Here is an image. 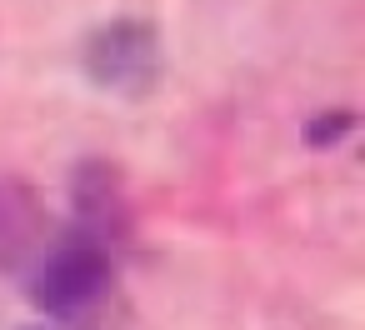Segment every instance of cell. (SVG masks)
<instances>
[{"label": "cell", "instance_id": "cell-1", "mask_svg": "<svg viewBox=\"0 0 365 330\" xmlns=\"http://www.w3.org/2000/svg\"><path fill=\"white\" fill-rule=\"evenodd\" d=\"M110 275H115L110 240H101L86 225H71V230H56L51 245L36 255V265H31V300L46 315L71 320V315H86V310H96L106 300Z\"/></svg>", "mask_w": 365, "mask_h": 330}, {"label": "cell", "instance_id": "cell-2", "mask_svg": "<svg viewBox=\"0 0 365 330\" xmlns=\"http://www.w3.org/2000/svg\"><path fill=\"white\" fill-rule=\"evenodd\" d=\"M81 61L101 91H145L160 71V46L145 21H110L86 41Z\"/></svg>", "mask_w": 365, "mask_h": 330}, {"label": "cell", "instance_id": "cell-3", "mask_svg": "<svg viewBox=\"0 0 365 330\" xmlns=\"http://www.w3.org/2000/svg\"><path fill=\"white\" fill-rule=\"evenodd\" d=\"M56 225L31 180L0 175V270H31L36 255L51 245Z\"/></svg>", "mask_w": 365, "mask_h": 330}, {"label": "cell", "instance_id": "cell-4", "mask_svg": "<svg viewBox=\"0 0 365 330\" xmlns=\"http://www.w3.org/2000/svg\"><path fill=\"white\" fill-rule=\"evenodd\" d=\"M325 120H330V125H320V120H315V125L305 130V140H310V145H330L335 135H345V130H350V115H325Z\"/></svg>", "mask_w": 365, "mask_h": 330}]
</instances>
